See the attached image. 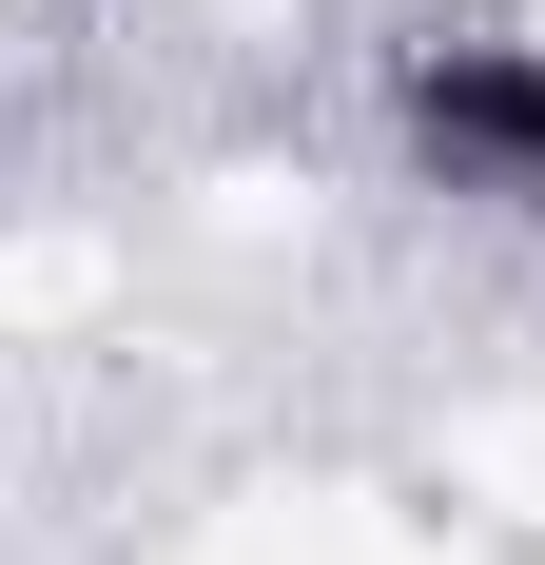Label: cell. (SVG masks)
<instances>
[{"label": "cell", "instance_id": "6da1fadb", "mask_svg": "<svg viewBox=\"0 0 545 565\" xmlns=\"http://www.w3.org/2000/svg\"><path fill=\"white\" fill-rule=\"evenodd\" d=\"M409 157L468 195H545V58L526 40H429L409 58Z\"/></svg>", "mask_w": 545, "mask_h": 565}]
</instances>
